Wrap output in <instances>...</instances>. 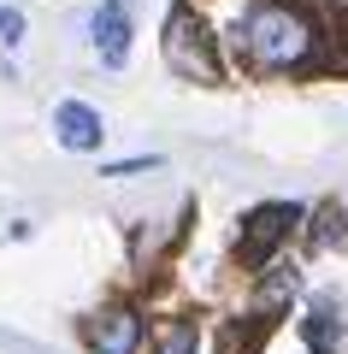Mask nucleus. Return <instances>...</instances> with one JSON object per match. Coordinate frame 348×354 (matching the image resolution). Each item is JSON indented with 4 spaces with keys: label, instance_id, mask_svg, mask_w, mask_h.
I'll list each match as a JSON object with an SVG mask.
<instances>
[{
    "label": "nucleus",
    "instance_id": "f03ea898",
    "mask_svg": "<svg viewBox=\"0 0 348 354\" xmlns=\"http://www.w3.org/2000/svg\"><path fill=\"white\" fill-rule=\"evenodd\" d=\"M165 65H172L177 77H189V83H219V77H224L207 18L189 12V6H177V12L165 18Z\"/></svg>",
    "mask_w": 348,
    "mask_h": 354
},
{
    "label": "nucleus",
    "instance_id": "39448f33",
    "mask_svg": "<svg viewBox=\"0 0 348 354\" xmlns=\"http://www.w3.org/2000/svg\"><path fill=\"white\" fill-rule=\"evenodd\" d=\"M136 342H142V313H130V307H107L100 319H89L95 354H136Z\"/></svg>",
    "mask_w": 348,
    "mask_h": 354
},
{
    "label": "nucleus",
    "instance_id": "9d476101",
    "mask_svg": "<svg viewBox=\"0 0 348 354\" xmlns=\"http://www.w3.org/2000/svg\"><path fill=\"white\" fill-rule=\"evenodd\" d=\"M313 242H319V248H336V242H348V213L342 207H319V225H313Z\"/></svg>",
    "mask_w": 348,
    "mask_h": 354
},
{
    "label": "nucleus",
    "instance_id": "6e6552de",
    "mask_svg": "<svg viewBox=\"0 0 348 354\" xmlns=\"http://www.w3.org/2000/svg\"><path fill=\"white\" fill-rule=\"evenodd\" d=\"M295 290H301L295 266H284V272H272V278L260 283V301H254V307H260V319H272V307H284V301H289Z\"/></svg>",
    "mask_w": 348,
    "mask_h": 354
},
{
    "label": "nucleus",
    "instance_id": "9b49d317",
    "mask_svg": "<svg viewBox=\"0 0 348 354\" xmlns=\"http://www.w3.org/2000/svg\"><path fill=\"white\" fill-rule=\"evenodd\" d=\"M154 165H160L154 153L148 160H118V165H107V177H136V171H154Z\"/></svg>",
    "mask_w": 348,
    "mask_h": 354
},
{
    "label": "nucleus",
    "instance_id": "f8f14e48",
    "mask_svg": "<svg viewBox=\"0 0 348 354\" xmlns=\"http://www.w3.org/2000/svg\"><path fill=\"white\" fill-rule=\"evenodd\" d=\"M0 36H6V41H24V18H18L12 6H0Z\"/></svg>",
    "mask_w": 348,
    "mask_h": 354
},
{
    "label": "nucleus",
    "instance_id": "f257e3e1",
    "mask_svg": "<svg viewBox=\"0 0 348 354\" xmlns=\"http://www.w3.org/2000/svg\"><path fill=\"white\" fill-rule=\"evenodd\" d=\"M242 59L254 71H301L319 53V24L307 18V6L295 0H260L242 18Z\"/></svg>",
    "mask_w": 348,
    "mask_h": 354
},
{
    "label": "nucleus",
    "instance_id": "20e7f679",
    "mask_svg": "<svg viewBox=\"0 0 348 354\" xmlns=\"http://www.w3.org/2000/svg\"><path fill=\"white\" fill-rule=\"evenodd\" d=\"M301 337H307L313 354H348V313L336 295H319L313 301V313L301 319Z\"/></svg>",
    "mask_w": 348,
    "mask_h": 354
},
{
    "label": "nucleus",
    "instance_id": "7ed1b4c3",
    "mask_svg": "<svg viewBox=\"0 0 348 354\" xmlns=\"http://www.w3.org/2000/svg\"><path fill=\"white\" fill-rule=\"evenodd\" d=\"M295 225H301V207H295V201H266V207H254V213L242 218L237 260L248 266V272H266V266H272V254H277V242H284Z\"/></svg>",
    "mask_w": 348,
    "mask_h": 354
},
{
    "label": "nucleus",
    "instance_id": "0eeeda50",
    "mask_svg": "<svg viewBox=\"0 0 348 354\" xmlns=\"http://www.w3.org/2000/svg\"><path fill=\"white\" fill-rule=\"evenodd\" d=\"M95 48H100V59H107L112 71L130 59V12L125 6H100L95 12Z\"/></svg>",
    "mask_w": 348,
    "mask_h": 354
},
{
    "label": "nucleus",
    "instance_id": "423d86ee",
    "mask_svg": "<svg viewBox=\"0 0 348 354\" xmlns=\"http://www.w3.org/2000/svg\"><path fill=\"white\" fill-rule=\"evenodd\" d=\"M53 136H59L71 153H95L100 136H107V124H100L95 106H83V101H59V106H53Z\"/></svg>",
    "mask_w": 348,
    "mask_h": 354
},
{
    "label": "nucleus",
    "instance_id": "1a4fd4ad",
    "mask_svg": "<svg viewBox=\"0 0 348 354\" xmlns=\"http://www.w3.org/2000/svg\"><path fill=\"white\" fill-rule=\"evenodd\" d=\"M201 348V330L189 325V319H172V325L154 337V354H195Z\"/></svg>",
    "mask_w": 348,
    "mask_h": 354
}]
</instances>
